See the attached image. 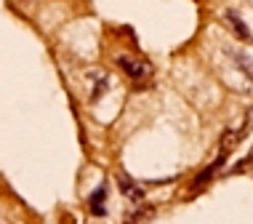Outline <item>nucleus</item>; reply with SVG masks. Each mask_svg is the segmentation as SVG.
Masks as SVG:
<instances>
[{"instance_id": "f03ea898", "label": "nucleus", "mask_w": 253, "mask_h": 224, "mask_svg": "<svg viewBox=\"0 0 253 224\" xmlns=\"http://www.w3.org/2000/svg\"><path fill=\"white\" fill-rule=\"evenodd\" d=\"M224 158H227V152H224V149H221V155H218V158H216L213 163H211V166L205 168V171H203L200 176H197L195 181H192V192H197V189H203V187H205V184H208V181H211V176H213L216 171H221V166H224Z\"/></svg>"}, {"instance_id": "20e7f679", "label": "nucleus", "mask_w": 253, "mask_h": 224, "mask_svg": "<svg viewBox=\"0 0 253 224\" xmlns=\"http://www.w3.org/2000/svg\"><path fill=\"white\" fill-rule=\"evenodd\" d=\"M227 19H229L232 30L237 32V38H243V40H251V30L243 24V19H240V16H235V11H227Z\"/></svg>"}, {"instance_id": "423d86ee", "label": "nucleus", "mask_w": 253, "mask_h": 224, "mask_svg": "<svg viewBox=\"0 0 253 224\" xmlns=\"http://www.w3.org/2000/svg\"><path fill=\"white\" fill-rule=\"evenodd\" d=\"M101 198H104V189H99V192L93 195V214H104V208H101Z\"/></svg>"}, {"instance_id": "7ed1b4c3", "label": "nucleus", "mask_w": 253, "mask_h": 224, "mask_svg": "<svg viewBox=\"0 0 253 224\" xmlns=\"http://www.w3.org/2000/svg\"><path fill=\"white\" fill-rule=\"evenodd\" d=\"M118 187H120V192L126 195V198H131L133 203H141V200H144V189L136 184L133 179H128V176H118Z\"/></svg>"}, {"instance_id": "39448f33", "label": "nucleus", "mask_w": 253, "mask_h": 224, "mask_svg": "<svg viewBox=\"0 0 253 224\" xmlns=\"http://www.w3.org/2000/svg\"><path fill=\"white\" fill-rule=\"evenodd\" d=\"M88 80H91V83L93 86H96V88H93V99H99V93H101V88H104L107 86V80H104V72H91V78H88Z\"/></svg>"}, {"instance_id": "f257e3e1", "label": "nucleus", "mask_w": 253, "mask_h": 224, "mask_svg": "<svg viewBox=\"0 0 253 224\" xmlns=\"http://www.w3.org/2000/svg\"><path fill=\"white\" fill-rule=\"evenodd\" d=\"M118 67L123 70L126 78H131L133 83H147L149 78H152V64L144 62V59L139 56H131V53H118Z\"/></svg>"}]
</instances>
